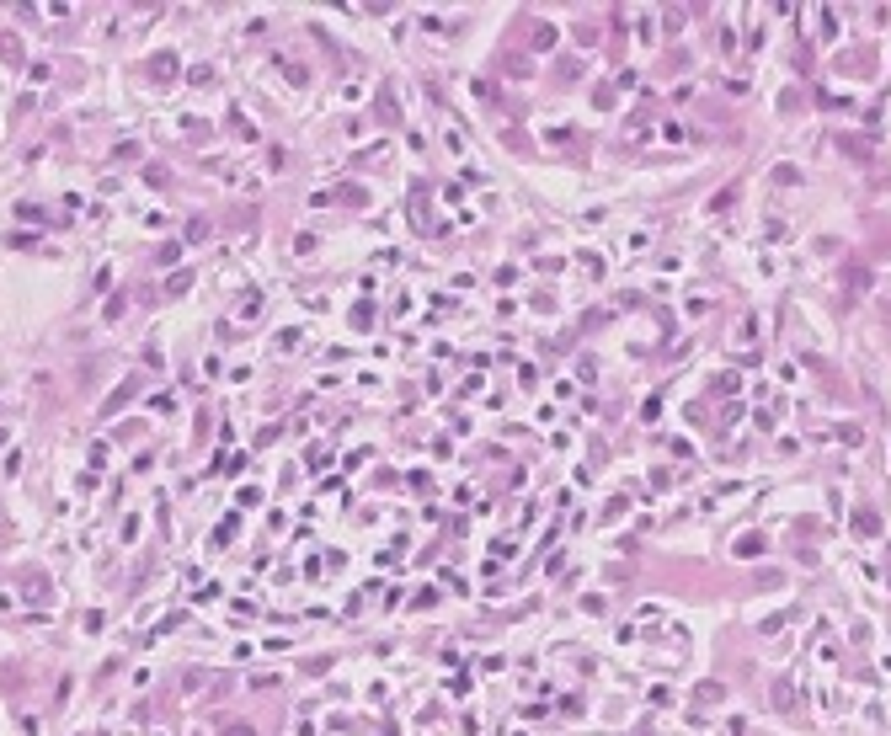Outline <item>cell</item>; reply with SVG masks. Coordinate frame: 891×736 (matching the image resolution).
<instances>
[{
	"label": "cell",
	"mask_w": 891,
	"mask_h": 736,
	"mask_svg": "<svg viewBox=\"0 0 891 736\" xmlns=\"http://www.w3.org/2000/svg\"><path fill=\"white\" fill-rule=\"evenodd\" d=\"M774 704H779V710H790V704H795V694H790V683H774Z\"/></svg>",
	"instance_id": "cell-1"
}]
</instances>
